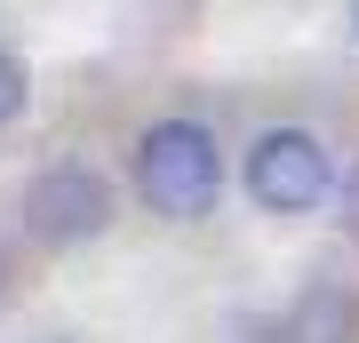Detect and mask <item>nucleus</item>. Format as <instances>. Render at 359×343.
Here are the masks:
<instances>
[{"label":"nucleus","instance_id":"obj_1","mask_svg":"<svg viewBox=\"0 0 359 343\" xmlns=\"http://www.w3.org/2000/svg\"><path fill=\"white\" fill-rule=\"evenodd\" d=\"M136 191L168 224H200L224 200V144L200 120H152L136 136Z\"/></svg>","mask_w":359,"mask_h":343},{"label":"nucleus","instance_id":"obj_2","mask_svg":"<svg viewBox=\"0 0 359 343\" xmlns=\"http://www.w3.org/2000/svg\"><path fill=\"white\" fill-rule=\"evenodd\" d=\"M240 184L264 216H311L335 200V152L311 128H264L240 160Z\"/></svg>","mask_w":359,"mask_h":343},{"label":"nucleus","instance_id":"obj_3","mask_svg":"<svg viewBox=\"0 0 359 343\" xmlns=\"http://www.w3.org/2000/svg\"><path fill=\"white\" fill-rule=\"evenodd\" d=\"M120 216V191L112 176H96L88 160H56L25 184V231L40 248H80V240H104Z\"/></svg>","mask_w":359,"mask_h":343},{"label":"nucleus","instance_id":"obj_4","mask_svg":"<svg viewBox=\"0 0 359 343\" xmlns=\"http://www.w3.org/2000/svg\"><path fill=\"white\" fill-rule=\"evenodd\" d=\"M287 343H359V295L304 288V304L287 311Z\"/></svg>","mask_w":359,"mask_h":343},{"label":"nucleus","instance_id":"obj_5","mask_svg":"<svg viewBox=\"0 0 359 343\" xmlns=\"http://www.w3.org/2000/svg\"><path fill=\"white\" fill-rule=\"evenodd\" d=\"M25 104H32V72H25V56H8V48H0V128H16V120H25Z\"/></svg>","mask_w":359,"mask_h":343},{"label":"nucleus","instance_id":"obj_6","mask_svg":"<svg viewBox=\"0 0 359 343\" xmlns=\"http://www.w3.org/2000/svg\"><path fill=\"white\" fill-rule=\"evenodd\" d=\"M335 224H344V240L359 248V160L335 176Z\"/></svg>","mask_w":359,"mask_h":343},{"label":"nucleus","instance_id":"obj_7","mask_svg":"<svg viewBox=\"0 0 359 343\" xmlns=\"http://www.w3.org/2000/svg\"><path fill=\"white\" fill-rule=\"evenodd\" d=\"M0 288H8V248H0Z\"/></svg>","mask_w":359,"mask_h":343},{"label":"nucleus","instance_id":"obj_8","mask_svg":"<svg viewBox=\"0 0 359 343\" xmlns=\"http://www.w3.org/2000/svg\"><path fill=\"white\" fill-rule=\"evenodd\" d=\"M351 40H359V0H351Z\"/></svg>","mask_w":359,"mask_h":343}]
</instances>
